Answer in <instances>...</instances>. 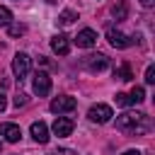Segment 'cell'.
<instances>
[{
  "label": "cell",
  "instance_id": "obj_1",
  "mask_svg": "<svg viewBox=\"0 0 155 155\" xmlns=\"http://www.w3.org/2000/svg\"><path fill=\"white\" fill-rule=\"evenodd\" d=\"M150 116L143 114V111H126L116 119V128L121 133H128V136H143L150 131Z\"/></svg>",
  "mask_w": 155,
  "mask_h": 155
},
{
  "label": "cell",
  "instance_id": "obj_2",
  "mask_svg": "<svg viewBox=\"0 0 155 155\" xmlns=\"http://www.w3.org/2000/svg\"><path fill=\"white\" fill-rule=\"evenodd\" d=\"M31 90H34L36 97H46V94L51 92V78H48V73L36 70L34 78H31Z\"/></svg>",
  "mask_w": 155,
  "mask_h": 155
},
{
  "label": "cell",
  "instance_id": "obj_3",
  "mask_svg": "<svg viewBox=\"0 0 155 155\" xmlns=\"http://www.w3.org/2000/svg\"><path fill=\"white\" fill-rule=\"evenodd\" d=\"M111 116H114V111L109 104H92L87 111V119L92 124H107V121H111Z\"/></svg>",
  "mask_w": 155,
  "mask_h": 155
},
{
  "label": "cell",
  "instance_id": "obj_4",
  "mask_svg": "<svg viewBox=\"0 0 155 155\" xmlns=\"http://www.w3.org/2000/svg\"><path fill=\"white\" fill-rule=\"evenodd\" d=\"M29 68H31V58H29L24 51H19V53L12 58V73H15V78L24 80V78L29 75Z\"/></svg>",
  "mask_w": 155,
  "mask_h": 155
},
{
  "label": "cell",
  "instance_id": "obj_5",
  "mask_svg": "<svg viewBox=\"0 0 155 155\" xmlns=\"http://www.w3.org/2000/svg\"><path fill=\"white\" fill-rule=\"evenodd\" d=\"M75 107H78L75 97H68V94L51 99V111L53 114H68V111H75Z\"/></svg>",
  "mask_w": 155,
  "mask_h": 155
},
{
  "label": "cell",
  "instance_id": "obj_6",
  "mask_svg": "<svg viewBox=\"0 0 155 155\" xmlns=\"http://www.w3.org/2000/svg\"><path fill=\"white\" fill-rule=\"evenodd\" d=\"M107 39H109V44H111L114 48H126V46L136 44L138 36H126V34L119 31V29H109V31H107Z\"/></svg>",
  "mask_w": 155,
  "mask_h": 155
},
{
  "label": "cell",
  "instance_id": "obj_7",
  "mask_svg": "<svg viewBox=\"0 0 155 155\" xmlns=\"http://www.w3.org/2000/svg\"><path fill=\"white\" fill-rule=\"evenodd\" d=\"M73 128H75V124H73V119H68V116H58V119L53 121V133H56L58 138L70 136V133H73Z\"/></svg>",
  "mask_w": 155,
  "mask_h": 155
},
{
  "label": "cell",
  "instance_id": "obj_8",
  "mask_svg": "<svg viewBox=\"0 0 155 155\" xmlns=\"http://www.w3.org/2000/svg\"><path fill=\"white\" fill-rule=\"evenodd\" d=\"M75 44H78L80 48H92V46L97 44V31H94V29H80L78 36H75Z\"/></svg>",
  "mask_w": 155,
  "mask_h": 155
},
{
  "label": "cell",
  "instance_id": "obj_9",
  "mask_svg": "<svg viewBox=\"0 0 155 155\" xmlns=\"http://www.w3.org/2000/svg\"><path fill=\"white\" fill-rule=\"evenodd\" d=\"M87 68L92 70V73H102V70H107L109 68V58L104 56V53H92V56H87Z\"/></svg>",
  "mask_w": 155,
  "mask_h": 155
},
{
  "label": "cell",
  "instance_id": "obj_10",
  "mask_svg": "<svg viewBox=\"0 0 155 155\" xmlns=\"http://www.w3.org/2000/svg\"><path fill=\"white\" fill-rule=\"evenodd\" d=\"M0 136L7 140V143H17L19 138H22V128L17 126V124H0Z\"/></svg>",
  "mask_w": 155,
  "mask_h": 155
},
{
  "label": "cell",
  "instance_id": "obj_11",
  "mask_svg": "<svg viewBox=\"0 0 155 155\" xmlns=\"http://www.w3.org/2000/svg\"><path fill=\"white\" fill-rule=\"evenodd\" d=\"M51 48H53V53H58V56H68V53H70V41H68V36H65V34H56V36L51 39Z\"/></svg>",
  "mask_w": 155,
  "mask_h": 155
},
{
  "label": "cell",
  "instance_id": "obj_12",
  "mask_svg": "<svg viewBox=\"0 0 155 155\" xmlns=\"http://www.w3.org/2000/svg\"><path fill=\"white\" fill-rule=\"evenodd\" d=\"M29 133H31V138L36 143H48V126L44 121H34L31 128H29Z\"/></svg>",
  "mask_w": 155,
  "mask_h": 155
},
{
  "label": "cell",
  "instance_id": "obj_13",
  "mask_svg": "<svg viewBox=\"0 0 155 155\" xmlns=\"http://www.w3.org/2000/svg\"><path fill=\"white\" fill-rule=\"evenodd\" d=\"M111 15H114V19H126V17H128V2H126V0L114 2V5H111Z\"/></svg>",
  "mask_w": 155,
  "mask_h": 155
},
{
  "label": "cell",
  "instance_id": "obj_14",
  "mask_svg": "<svg viewBox=\"0 0 155 155\" xmlns=\"http://www.w3.org/2000/svg\"><path fill=\"white\" fill-rule=\"evenodd\" d=\"M75 19H78V12H73V10H63V12H61V17H58V24L68 27V24H73Z\"/></svg>",
  "mask_w": 155,
  "mask_h": 155
},
{
  "label": "cell",
  "instance_id": "obj_15",
  "mask_svg": "<svg viewBox=\"0 0 155 155\" xmlns=\"http://www.w3.org/2000/svg\"><path fill=\"white\" fill-rule=\"evenodd\" d=\"M128 99H131V104H140V102L145 99V90H143L140 85H136V87L131 90V94H128Z\"/></svg>",
  "mask_w": 155,
  "mask_h": 155
},
{
  "label": "cell",
  "instance_id": "obj_16",
  "mask_svg": "<svg viewBox=\"0 0 155 155\" xmlns=\"http://www.w3.org/2000/svg\"><path fill=\"white\" fill-rule=\"evenodd\" d=\"M10 22H12V12H10L7 7H2V5H0V27H7Z\"/></svg>",
  "mask_w": 155,
  "mask_h": 155
},
{
  "label": "cell",
  "instance_id": "obj_17",
  "mask_svg": "<svg viewBox=\"0 0 155 155\" xmlns=\"http://www.w3.org/2000/svg\"><path fill=\"white\" fill-rule=\"evenodd\" d=\"M7 31H10V36H22L24 34V24H7Z\"/></svg>",
  "mask_w": 155,
  "mask_h": 155
},
{
  "label": "cell",
  "instance_id": "obj_18",
  "mask_svg": "<svg viewBox=\"0 0 155 155\" xmlns=\"http://www.w3.org/2000/svg\"><path fill=\"white\" fill-rule=\"evenodd\" d=\"M114 75H116L119 80H131V78H133V75H131V68H128V65H121V68H119V70H116Z\"/></svg>",
  "mask_w": 155,
  "mask_h": 155
},
{
  "label": "cell",
  "instance_id": "obj_19",
  "mask_svg": "<svg viewBox=\"0 0 155 155\" xmlns=\"http://www.w3.org/2000/svg\"><path fill=\"white\" fill-rule=\"evenodd\" d=\"M114 102H116L119 107H128V104H131V99H128V94H124V92H116V97H114Z\"/></svg>",
  "mask_w": 155,
  "mask_h": 155
},
{
  "label": "cell",
  "instance_id": "obj_20",
  "mask_svg": "<svg viewBox=\"0 0 155 155\" xmlns=\"http://www.w3.org/2000/svg\"><path fill=\"white\" fill-rule=\"evenodd\" d=\"M27 102H29V97H27V94H24V92H19V94H17V97H15V99H12V104H15V107H17V109H19V107H24V104H27Z\"/></svg>",
  "mask_w": 155,
  "mask_h": 155
},
{
  "label": "cell",
  "instance_id": "obj_21",
  "mask_svg": "<svg viewBox=\"0 0 155 155\" xmlns=\"http://www.w3.org/2000/svg\"><path fill=\"white\" fill-rule=\"evenodd\" d=\"M145 82H148V85H155V68H153V65L145 68Z\"/></svg>",
  "mask_w": 155,
  "mask_h": 155
},
{
  "label": "cell",
  "instance_id": "obj_22",
  "mask_svg": "<svg viewBox=\"0 0 155 155\" xmlns=\"http://www.w3.org/2000/svg\"><path fill=\"white\" fill-rule=\"evenodd\" d=\"M5 107H7V99H5V94L0 92V111H5Z\"/></svg>",
  "mask_w": 155,
  "mask_h": 155
},
{
  "label": "cell",
  "instance_id": "obj_23",
  "mask_svg": "<svg viewBox=\"0 0 155 155\" xmlns=\"http://www.w3.org/2000/svg\"><path fill=\"white\" fill-rule=\"evenodd\" d=\"M48 155H68V150H63V148H61V150H51Z\"/></svg>",
  "mask_w": 155,
  "mask_h": 155
},
{
  "label": "cell",
  "instance_id": "obj_24",
  "mask_svg": "<svg viewBox=\"0 0 155 155\" xmlns=\"http://www.w3.org/2000/svg\"><path fill=\"white\" fill-rule=\"evenodd\" d=\"M153 2H155V0H140V5H143V7H153Z\"/></svg>",
  "mask_w": 155,
  "mask_h": 155
},
{
  "label": "cell",
  "instance_id": "obj_25",
  "mask_svg": "<svg viewBox=\"0 0 155 155\" xmlns=\"http://www.w3.org/2000/svg\"><path fill=\"white\" fill-rule=\"evenodd\" d=\"M121 155H143L140 150H126V153H121Z\"/></svg>",
  "mask_w": 155,
  "mask_h": 155
}]
</instances>
